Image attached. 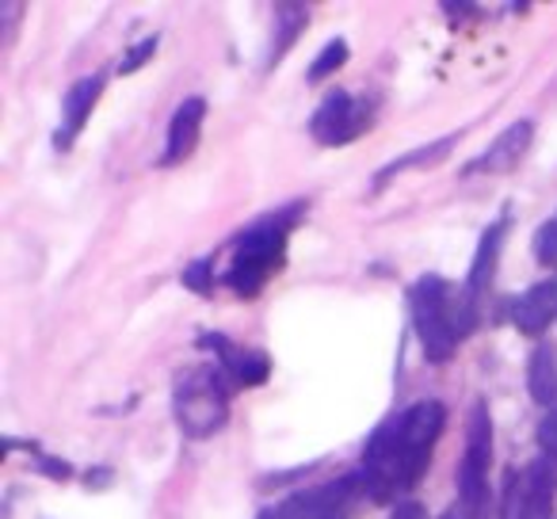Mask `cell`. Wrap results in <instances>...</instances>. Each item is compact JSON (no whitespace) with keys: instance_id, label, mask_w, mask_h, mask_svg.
Listing matches in <instances>:
<instances>
[{"instance_id":"obj_1","label":"cell","mask_w":557,"mask_h":519,"mask_svg":"<svg viewBox=\"0 0 557 519\" xmlns=\"http://www.w3.org/2000/svg\"><path fill=\"white\" fill-rule=\"evenodd\" d=\"M443 428H447L443 401H417L374 428L359 466L371 504H401L405 493L420 485Z\"/></svg>"},{"instance_id":"obj_2","label":"cell","mask_w":557,"mask_h":519,"mask_svg":"<svg viewBox=\"0 0 557 519\" xmlns=\"http://www.w3.org/2000/svg\"><path fill=\"white\" fill-rule=\"evenodd\" d=\"M409 318L424 359L440 367L478 329V295L466 283L458 287L443 275H420L409 287Z\"/></svg>"},{"instance_id":"obj_3","label":"cell","mask_w":557,"mask_h":519,"mask_svg":"<svg viewBox=\"0 0 557 519\" xmlns=\"http://www.w3.org/2000/svg\"><path fill=\"white\" fill-rule=\"evenodd\" d=\"M310 202L295 199L287 207L271 210V214L256 218L252 225L233 237L230 245V268H225V287L237 298H260V291L287 268V245L290 233L306 218Z\"/></svg>"},{"instance_id":"obj_4","label":"cell","mask_w":557,"mask_h":519,"mask_svg":"<svg viewBox=\"0 0 557 519\" xmlns=\"http://www.w3.org/2000/svg\"><path fill=\"white\" fill-rule=\"evenodd\" d=\"M233 382L218 363H195L172 382V417L187 440H210L230 420Z\"/></svg>"},{"instance_id":"obj_5","label":"cell","mask_w":557,"mask_h":519,"mask_svg":"<svg viewBox=\"0 0 557 519\" xmlns=\"http://www.w3.org/2000/svg\"><path fill=\"white\" fill-rule=\"evenodd\" d=\"M371 501L363 485V473L348 470L333 481H321L302 493L287 496L283 504H275L283 519H356L359 508Z\"/></svg>"},{"instance_id":"obj_6","label":"cell","mask_w":557,"mask_h":519,"mask_svg":"<svg viewBox=\"0 0 557 519\" xmlns=\"http://www.w3.org/2000/svg\"><path fill=\"white\" fill-rule=\"evenodd\" d=\"M488 466H493V420H488V405L473 401L470 424H466V450L458 458V504L470 511L485 508L488 501Z\"/></svg>"},{"instance_id":"obj_7","label":"cell","mask_w":557,"mask_h":519,"mask_svg":"<svg viewBox=\"0 0 557 519\" xmlns=\"http://www.w3.org/2000/svg\"><path fill=\"white\" fill-rule=\"evenodd\" d=\"M554 508H557V462L539 455L508 478L500 519H554Z\"/></svg>"},{"instance_id":"obj_8","label":"cell","mask_w":557,"mask_h":519,"mask_svg":"<svg viewBox=\"0 0 557 519\" xmlns=\"http://www.w3.org/2000/svg\"><path fill=\"white\" fill-rule=\"evenodd\" d=\"M371 123H374V100L348 92V88H333L318 103V111H313L310 134L321 146L336 149V146H351L359 134L371 131Z\"/></svg>"},{"instance_id":"obj_9","label":"cell","mask_w":557,"mask_h":519,"mask_svg":"<svg viewBox=\"0 0 557 519\" xmlns=\"http://www.w3.org/2000/svg\"><path fill=\"white\" fill-rule=\"evenodd\" d=\"M199 348L210 351V356H214V363L230 374L233 390H256V386H263V382L271 379V359L263 356V351L240 348V344H233L230 336H222V333H202Z\"/></svg>"},{"instance_id":"obj_10","label":"cell","mask_w":557,"mask_h":519,"mask_svg":"<svg viewBox=\"0 0 557 519\" xmlns=\"http://www.w3.org/2000/svg\"><path fill=\"white\" fill-rule=\"evenodd\" d=\"M531 141H534L531 119H519V123L504 126V131L488 141V149H481V153L466 164L462 176H508V172L519 169V161L527 157Z\"/></svg>"},{"instance_id":"obj_11","label":"cell","mask_w":557,"mask_h":519,"mask_svg":"<svg viewBox=\"0 0 557 519\" xmlns=\"http://www.w3.org/2000/svg\"><path fill=\"white\" fill-rule=\"evenodd\" d=\"M100 96H103V73L73 81L70 92H65V100H62V126L54 131V149H62V153L73 149V141L81 138V131H85L88 119H92Z\"/></svg>"},{"instance_id":"obj_12","label":"cell","mask_w":557,"mask_h":519,"mask_svg":"<svg viewBox=\"0 0 557 519\" xmlns=\"http://www.w3.org/2000/svg\"><path fill=\"white\" fill-rule=\"evenodd\" d=\"M202 123H207V100H202V96H187L169 123V138H164V157H161L164 169L184 164L187 157L199 149Z\"/></svg>"},{"instance_id":"obj_13","label":"cell","mask_w":557,"mask_h":519,"mask_svg":"<svg viewBox=\"0 0 557 519\" xmlns=\"http://www.w3.org/2000/svg\"><path fill=\"white\" fill-rule=\"evenodd\" d=\"M557 318V280H542L527 287L523 295L511 302V325L523 336H542Z\"/></svg>"},{"instance_id":"obj_14","label":"cell","mask_w":557,"mask_h":519,"mask_svg":"<svg viewBox=\"0 0 557 519\" xmlns=\"http://www.w3.org/2000/svg\"><path fill=\"white\" fill-rule=\"evenodd\" d=\"M508 230H511V214L504 210V214L496 218L485 233H481L478 252H473V264H470V275H466V287H470L478 298L493 287L496 264H500V252H504V240H508Z\"/></svg>"},{"instance_id":"obj_15","label":"cell","mask_w":557,"mask_h":519,"mask_svg":"<svg viewBox=\"0 0 557 519\" xmlns=\"http://www.w3.org/2000/svg\"><path fill=\"white\" fill-rule=\"evenodd\" d=\"M527 390H531V401L542 409H557V348L554 344H539L531 351V363H527Z\"/></svg>"},{"instance_id":"obj_16","label":"cell","mask_w":557,"mask_h":519,"mask_svg":"<svg viewBox=\"0 0 557 519\" xmlns=\"http://www.w3.org/2000/svg\"><path fill=\"white\" fill-rule=\"evenodd\" d=\"M455 141H458L455 134H447V138L428 141V146H417V149H409V153L394 157V161L382 164L379 176H374V191H382V187H386L389 180L405 176V172H409V169H432V164L447 161V153H450V149H455Z\"/></svg>"},{"instance_id":"obj_17","label":"cell","mask_w":557,"mask_h":519,"mask_svg":"<svg viewBox=\"0 0 557 519\" xmlns=\"http://www.w3.org/2000/svg\"><path fill=\"white\" fill-rule=\"evenodd\" d=\"M275 35H271V50H268V70L278 65L290 54V47L298 42V35L310 27V9L306 4H275Z\"/></svg>"},{"instance_id":"obj_18","label":"cell","mask_w":557,"mask_h":519,"mask_svg":"<svg viewBox=\"0 0 557 519\" xmlns=\"http://www.w3.org/2000/svg\"><path fill=\"white\" fill-rule=\"evenodd\" d=\"M348 39H333V42H325V47H321V54L313 58V65H310V73H306V81H310V85H321V81L325 77H336V73L344 70V65H348Z\"/></svg>"},{"instance_id":"obj_19","label":"cell","mask_w":557,"mask_h":519,"mask_svg":"<svg viewBox=\"0 0 557 519\" xmlns=\"http://www.w3.org/2000/svg\"><path fill=\"white\" fill-rule=\"evenodd\" d=\"M531 252L539 264H557V210L546 218V222L534 230V240H531Z\"/></svg>"},{"instance_id":"obj_20","label":"cell","mask_w":557,"mask_h":519,"mask_svg":"<svg viewBox=\"0 0 557 519\" xmlns=\"http://www.w3.org/2000/svg\"><path fill=\"white\" fill-rule=\"evenodd\" d=\"M184 287H191L195 295L207 298L214 291V264L210 260H195V264L184 268Z\"/></svg>"},{"instance_id":"obj_21","label":"cell","mask_w":557,"mask_h":519,"mask_svg":"<svg viewBox=\"0 0 557 519\" xmlns=\"http://www.w3.org/2000/svg\"><path fill=\"white\" fill-rule=\"evenodd\" d=\"M534 440H539L542 455L557 462V409H549L546 417L539 420V428H534Z\"/></svg>"},{"instance_id":"obj_22","label":"cell","mask_w":557,"mask_h":519,"mask_svg":"<svg viewBox=\"0 0 557 519\" xmlns=\"http://www.w3.org/2000/svg\"><path fill=\"white\" fill-rule=\"evenodd\" d=\"M153 54H157V35H153V39H141L138 47L126 50L123 62H119V73H134V70H141V65H146Z\"/></svg>"},{"instance_id":"obj_23","label":"cell","mask_w":557,"mask_h":519,"mask_svg":"<svg viewBox=\"0 0 557 519\" xmlns=\"http://www.w3.org/2000/svg\"><path fill=\"white\" fill-rule=\"evenodd\" d=\"M386 519H428V511H424V504H420V501H401V504H394V508H389Z\"/></svg>"},{"instance_id":"obj_24","label":"cell","mask_w":557,"mask_h":519,"mask_svg":"<svg viewBox=\"0 0 557 519\" xmlns=\"http://www.w3.org/2000/svg\"><path fill=\"white\" fill-rule=\"evenodd\" d=\"M440 519H481V516H478V511H470V508H462V504L455 501V504H450L447 511H443Z\"/></svg>"},{"instance_id":"obj_25","label":"cell","mask_w":557,"mask_h":519,"mask_svg":"<svg viewBox=\"0 0 557 519\" xmlns=\"http://www.w3.org/2000/svg\"><path fill=\"white\" fill-rule=\"evenodd\" d=\"M260 519H283V516H278V508H268V511H263Z\"/></svg>"}]
</instances>
